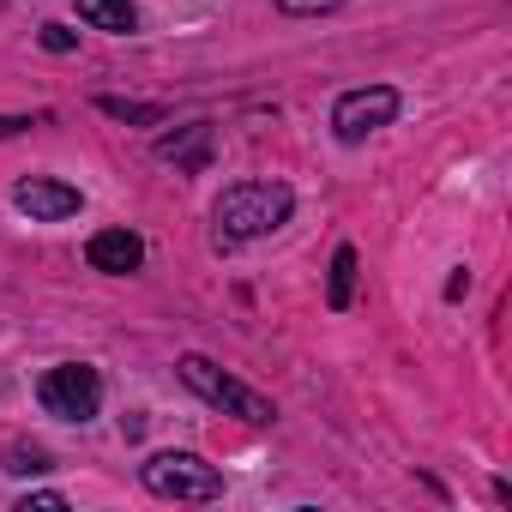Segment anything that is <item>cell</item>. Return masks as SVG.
Returning a JSON list of instances; mask_svg holds the SVG:
<instances>
[{"label":"cell","instance_id":"cell-1","mask_svg":"<svg viewBox=\"0 0 512 512\" xmlns=\"http://www.w3.org/2000/svg\"><path fill=\"white\" fill-rule=\"evenodd\" d=\"M296 211V193L284 181H235L217 193V241H253V235H272L284 229Z\"/></svg>","mask_w":512,"mask_h":512},{"label":"cell","instance_id":"cell-2","mask_svg":"<svg viewBox=\"0 0 512 512\" xmlns=\"http://www.w3.org/2000/svg\"><path fill=\"white\" fill-rule=\"evenodd\" d=\"M139 476L157 500H217L223 494L217 464H205L199 452H157V458H145Z\"/></svg>","mask_w":512,"mask_h":512},{"label":"cell","instance_id":"cell-3","mask_svg":"<svg viewBox=\"0 0 512 512\" xmlns=\"http://www.w3.org/2000/svg\"><path fill=\"white\" fill-rule=\"evenodd\" d=\"M181 380L211 404V410H223V416H241V422H272L278 410H272V398H260L253 386H241V380H229L217 362H205V356H181Z\"/></svg>","mask_w":512,"mask_h":512},{"label":"cell","instance_id":"cell-4","mask_svg":"<svg viewBox=\"0 0 512 512\" xmlns=\"http://www.w3.org/2000/svg\"><path fill=\"white\" fill-rule=\"evenodd\" d=\"M37 398H43V410L61 416V422H91L97 404H103V374L85 368V362H61V368L43 374Z\"/></svg>","mask_w":512,"mask_h":512},{"label":"cell","instance_id":"cell-5","mask_svg":"<svg viewBox=\"0 0 512 512\" xmlns=\"http://www.w3.org/2000/svg\"><path fill=\"white\" fill-rule=\"evenodd\" d=\"M392 115H398V91H392V85L344 91V97H338V109H332V133H338L344 145H362L368 133L392 127Z\"/></svg>","mask_w":512,"mask_h":512},{"label":"cell","instance_id":"cell-6","mask_svg":"<svg viewBox=\"0 0 512 512\" xmlns=\"http://www.w3.org/2000/svg\"><path fill=\"white\" fill-rule=\"evenodd\" d=\"M13 205H19L31 223H67V217L85 205V193L67 187V181H49V175H25V181L13 187Z\"/></svg>","mask_w":512,"mask_h":512},{"label":"cell","instance_id":"cell-7","mask_svg":"<svg viewBox=\"0 0 512 512\" xmlns=\"http://www.w3.org/2000/svg\"><path fill=\"white\" fill-rule=\"evenodd\" d=\"M85 260H91L97 272H109V278H127V272H139V260H145V241H139L133 229H97L91 247H85Z\"/></svg>","mask_w":512,"mask_h":512},{"label":"cell","instance_id":"cell-8","mask_svg":"<svg viewBox=\"0 0 512 512\" xmlns=\"http://www.w3.org/2000/svg\"><path fill=\"white\" fill-rule=\"evenodd\" d=\"M211 145H217L211 121H193V127L163 133V139H157V157H163V163H175V169H187V175H199V169L211 163Z\"/></svg>","mask_w":512,"mask_h":512},{"label":"cell","instance_id":"cell-9","mask_svg":"<svg viewBox=\"0 0 512 512\" xmlns=\"http://www.w3.org/2000/svg\"><path fill=\"white\" fill-rule=\"evenodd\" d=\"M79 19H85V25H97V31H115V37H127V31L139 25L133 0H79Z\"/></svg>","mask_w":512,"mask_h":512},{"label":"cell","instance_id":"cell-10","mask_svg":"<svg viewBox=\"0 0 512 512\" xmlns=\"http://www.w3.org/2000/svg\"><path fill=\"white\" fill-rule=\"evenodd\" d=\"M350 296H356V247H338V253H332V284H326V302H332V308H350Z\"/></svg>","mask_w":512,"mask_h":512},{"label":"cell","instance_id":"cell-11","mask_svg":"<svg viewBox=\"0 0 512 512\" xmlns=\"http://www.w3.org/2000/svg\"><path fill=\"white\" fill-rule=\"evenodd\" d=\"M97 109H103V115H115V121H139V127L163 121V109H157V103H127V97H103Z\"/></svg>","mask_w":512,"mask_h":512},{"label":"cell","instance_id":"cell-12","mask_svg":"<svg viewBox=\"0 0 512 512\" xmlns=\"http://www.w3.org/2000/svg\"><path fill=\"white\" fill-rule=\"evenodd\" d=\"M284 13H296V19H308V13H332V7H344V0H278Z\"/></svg>","mask_w":512,"mask_h":512},{"label":"cell","instance_id":"cell-13","mask_svg":"<svg viewBox=\"0 0 512 512\" xmlns=\"http://www.w3.org/2000/svg\"><path fill=\"white\" fill-rule=\"evenodd\" d=\"M43 49L67 55V49H73V31H61V25H43Z\"/></svg>","mask_w":512,"mask_h":512},{"label":"cell","instance_id":"cell-14","mask_svg":"<svg viewBox=\"0 0 512 512\" xmlns=\"http://www.w3.org/2000/svg\"><path fill=\"white\" fill-rule=\"evenodd\" d=\"M7 470H19V476H25V470H43V452H25V446H19V452H13V464H7Z\"/></svg>","mask_w":512,"mask_h":512},{"label":"cell","instance_id":"cell-15","mask_svg":"<svg viewBox=\"0 0 512 512\" xmlns=\"http://www.w3.org/2000/svg\"><path fill=\"white\" fill-rule=\"evenodd\" d=\"M31 506H43V512H61V506H67V494H31L19 512H31Z\"/></svg>","mask_w":512,"mask_h":512},{"label":"cell","instance_id":"cell-16","mask_svg":"<svg viewBox=\"0 0 512 512\" xmlns=\"http://www.w3.org/2000/svg\"><path fill=\"white\" fill-rule=\"evenodd\" d=\"M25 127H31L25 115H0V139H13V133H25Z\"/></svg>","mask_w":512,"mask_h":512}]
</instances>
